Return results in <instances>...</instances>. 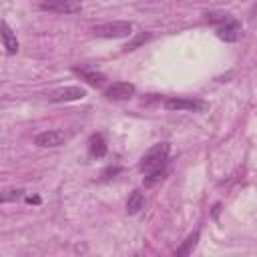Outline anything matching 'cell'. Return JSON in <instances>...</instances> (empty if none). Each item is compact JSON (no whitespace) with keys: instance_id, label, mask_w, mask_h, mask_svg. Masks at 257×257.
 I'll list each match as a JSON object with an SVG mask.
<instances>
[{"instance_id":"12","label":"cell","mask_w":257,"mask_h":257,"mask_svg":"<svg viewBox=\"0 0 257 257\" xmlns=\"http://www.w3.org/2000/svg\"><path fill=\"white\" fill-rule=\"evenodd\" d=\"M145 207V197L141 191H133L131 197L126 199V213L128 215H137L141 209Z\"/></svg>"},{"instance_id":"13","label":"cell","mask_w":257,"mask_h":257,"mask_svg":"<svg viewBox=\"0 0 257 257\" xmlns=\"http://www.w3.org/2000/svg\"><path fill=\"white\" fill-rule=\"evenodd\" d=\"M197 241H199V231H195V233H191L187 239H185V243L175 251V255H179V257H183V255H189L193 249H195V245H197Z\"/></svg>"},{"instance_id":"15","label":"cell","mask_w":257,"mask_h":257,"mask_svg":"<svg viewBox=\"0 0 257 257\" xmlns=\"http://www.w3.org/2000/svg\"><path fill=\"white\" fill-rule=\"evenodd\" d=\"M163 177H165V171H163V169H159V171H155V173H149V175L143 179V185H145V187H153V185H155V183H159Z\"/></svg>"},{"instance_id":"4","label":"cell","mask_w":257,"mask_h":257,"mask_svg":"<svg viewBox=\"0 0 257 257\" xmlns=\"http://www.w3.org/2000/svg\"><path fill=\"white\" fill-rule=\"evenodd\" d=\"M163 106L167 110H205L207 102L195 100V98H183V96H169L165 98Z\"/></svg>"},{"instance_id":"2","label":"cell","mask_w":257,"mask_h":257,"mask_svg":"<svg viewBox=\"0 0 257 257\" xmlns=\"http://www.w3.org/2000/svg\"><path fill=\"white\" fill-rule=\"evenodd\" d=\"M131 32H133V24L124 22V20L104 22V24H96L92 28V34L100 36V38H124V36H131Z\"/></svg>"},{"instance_id":"17","label":"cell","mask_w":257,"mask_h":257,"mask_svg":"<svg viewBox=\"0 0 257 257\" xmlns=\"http://www.w3.org/2000/svg\"><path fill=\"white\" fill-rule=\"evenodd\" d=\"M147 38H149V34H141V36H137L133 42H128V44L124 46V50H133V48H137V46H139L141 42H145Z\"/></svg>"},{"instance_id":"14","label":"cell","mask_w":257,"mask_h":257,"mask_svg":"<svg viewBox=\"0 0 257 257\" xmlns=\"http://www.w3.org/2000/svg\"><path fill=\"white\" fill-rule=\"evenodd\" d=\"M207 20L213 22V24H221V26L233 22L231 14H227V12H209V14H207Z\"/></svg>"},{"instance_id":"6","label":"cell","mask_w":257,"mask_h":257,"mask_svg":"<svg viewBox=\"0 0 257 257\" xmlns=\"http://www.w3.org/2000/svg\"><path fill=\"white\" fill-rule=\"evenodd\" d=\"M64 141H66V133L58 131V128L44 131L34 137V145H38V147H60Z\"/></svg>"},{"instance_id":"3","label":"cell","mask_w":257,"mask_h":257,"mask_svg":"<svg viewBox=\"0 0 257 257\" xmlns=\"http://www.w3.org/2000/svg\"><path fill=\"white\" fill-rule=\"evenodd\" d=\"M40 10L54 14H76L82 10V4L80 0H42Z\"/></svg>"},{"instance_id":"5","label":"cell","mask_w":257,"mask_h":257,"mask_svg":"<svg viewBox=\"0 0 257 257\" xmlns=\"http://www.w3.org/2000/svg\"><path fill=\"white\" fill-rule=\"evenodd\" d=\"M84 96H86V92L80 86H62V88L52 90L48 94V100L50 102H68V100H80Z\"/></svg>"},{"instance_id":"8","label":"cell","mask_w":257,"mask_h":257,"mask_svg":"<svg viewBox=\"0 0 257 257\" xmlns=\"http://www.w3.org/2000/svg\"><path fill=\"white\" fill-rule=\"evenodd\" d=\"M2 42H4V48L8 54H16L18 52V40H16V34L12 32V28L8 26V22L2 20Z\"/></svg>"},{"instance_id":"16","label":"cell","mask_w":257,"mask_h":257,"mask_svg":"<svg viewBox=\"0 0 257 257\" xmlns=\"http://www.w3.org/2000/svg\"><path fill=\"white\" fill-rule=\"evenodd\" d=\"M22 189H6L4 191V195H2V201L6 203V201H14V199H18V197H22Z\"/></svg>"},{"instance_id":"9","label":"cell","mask_w":257,"mask_h":257,"mask_svg":"<svg viewBox=\"0 0 257 257\" xmlns=\"http://www.w3.org/2000/svg\"><path fill=\"white\" fill-rule=\"evenodd\" d=\"M76 74H80L90 86H94V88H98V86H102L104 84V80H106V76L102 74V72H96V70H88V68H72Z\"/></svg>"},{"instance_id":"7","label":"cell","mask_w":257,"mask_h":257,"mask_svg":"<svg viewBox=\"0 0 257 257\" xmlns=\"http://www.w3.org/2000/svg\"><path fill=\"white\" fill-rule=\"evenodd\" d=\"M133 94H135V84H131V82H112L104 90V96L108 100H126Z\"/></svg>"},{"instance_id":"10","label":"cell","mask_w":257,"mask_h":257,"mask_svg":"<svg viewBox=\"0 0 257 257\" xmlns=\"http://www.w3.org/2000/svg\"><path fill=\"white\" fill-rule=\"evenodd\" d=\"M88 153L92 155V157H96V159H100V157H104L106 155V141H104V137L102 135H92L90 139H88Z\"/></svg>"},{"instance_id":"11","label":"cell","mask_w":257,"mask_h":257,"mask_svg":"<svg viewBox=\"0 0 257 257\" xmlns=\"http://www.w3.org/2000/svg\"><path fill=\"white\" fill-rule=\"evenodd\" d=\"M217 36H219L221 40H227V42L237 40V36H239V22L233 20V22H229V24L219 26V28H217Z\"/></svg>"},{"instance_id":"1","label":"cell","mask_w":257,"mask_h":257,"mask_svg":"<svg viewBox=\"0 0 257 257\" xmlns=\"http://www.w3.org/2000/svg\"><path fill=\"white\" fill-rule=\"evenodd\" d=\"M169 151H171V145L169 143H159V145H153L141 159L139 163V169L141 173L149 175V173H155L159 169H163L167 165V159H169Z\"/></svg>"},{"instance_id":"18","label":"cell","mask_w":257,"mask_h":257,"mask_svg":"<svg viewBox=\"0 0 257 257\" xmlns=\"http://www.w3.org/2000/svg\"><path fill=\"white\" fill-rule=\"evenodd\" d=\"M26 201H28V203H40L38 197H26Z\"/></svg>"}]
</instances>
